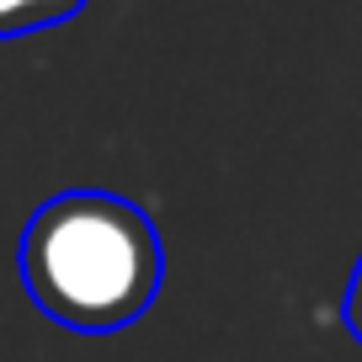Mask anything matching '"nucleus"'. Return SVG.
<instances>
[{
    "mask_svg": "<svg viewBox=\"0 0 362 362\" xmlns=\"http://www.w3.org/2000/svg\"><path fill=\"white\" fill-rule=\"evenodd\" d=\"M160 229L112 192H59L27 218L22 283L43 315L75 330H117L160 293Z\"/></svg>",
    "mask_w": 362,
    "mask_h": 362,
    "instance_id": "obj_1",
    "label": "nucleus"
},
{
    "mask_svg": "<svg viewBox=\"0 0 362 362\" xmlns=\"http://www.w3.org/2000/svg\"><path fill=\"white\" fill-rule=\"evenodd\" d=\"M341 315H346V330L362 341V256H357V272H351V283H346V304H341Z\"/></svg>",
    "mask_w": 362,
    "mask_h": 362,
    "instance_id": "obj_3",
    "label": "nucleus"
},
{
    "mask_svg": "<svg viewBox=\"0 0 362 362\" xmlns=\"http://www.w3.org/2000/svg\"><path fill=\"white\" fill-rule=\"evenodd\" d=\"M86 0H0V37H22L37 27H54L64 16H75Z\"/></svg>",
    "mask_w": 362,
    "mask_h": 362,
    "instance_id": "obj_2",
    "label": "nucleus"
}]
</instances>
